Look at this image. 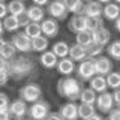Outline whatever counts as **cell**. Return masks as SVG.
<instances>
[{"label":"cell","mask_w":120,"mask_h":120,"mask_svg":"<svg viewBox=\"0 0 120 120\" xmlns=\"http://www.w3.org/2000/svg\"><path fill=\"white\" fill-rule=\"evenodd\" d=\"M35 59L29 54H18L12 60H9V77L14 81H21L27 77H32L35 72Z\"/></svg>","instance_id":"6da1fadb"},{"label":"cell","mask_w":120,"mask_h":120,"mask_svg":"<svg viewBox=\"0 0 120 120\" xmlns=\"http://www.w3.org/2000/svg\"><path fill=\"white\" fill-rule=\"evenodd\" d=\"M82 82L78 80L77 77H63L57 81V93L62 98L75 102V101H80V95L82 92Z\"/></svg>","instance_id":"7a4b0ae2"},{"label":"cell","mask_w":120,"mask_h":120,"mask_svg":"<svg viewBox=\"0 0 120 120\" xmlns=\"http://www.w3.org/2000/svg\"><path fill=\"white\" fill-rule=\"evenodd\" d=\"M18 95L22 101H26L27 104H35L38 101L42 99V89L36 82H27L20 89Z\"/></svg>","instance_id":"3957f363"},{"label":"cell","mask_w":120,"mask_h":120,"mask_svg":"<svg viewBox=\"0 0 120 120\" xmlns=\"http://www.w3.org/2000/svg\"><path fill=\"white\" fill-rule=\"evenodd\" d=\"M50 104L45 99H41L35 104H30L29 111H27V117L30 120H45L47 116L50 114Z\"/></svg>","instance_id":"277c9868"},{"label":"cell","mask_w":120,"mask_h":120,"mask_svg":"<svg viewBox=\"0 0 120 120\" xmlns=\"http://www.w3.org/2000/svg\"><path fill=\"white\" fill-rule=\"evenodd\" d=\"M75 74H77V78L81 82H86V81L89 82L96 75L93 60L92 59H86V60H82V62H80V65H78L77 69H75Z\"/></svg>","instance_id":"5b68a950"},{"label":"cell","mask_w":120,"mask_h":120,"mask_svg":"<svg viewBox=\"0 0 120 120\" xmlns=\"http://www.w3.org/2000/svg\"><path fill=\"white\" fill-rule=\"evenodd\" d=\"M11 44L15 47L20 54H29L32 51V39L26 35L24 32H17L11 38Z\"/></svg>","instance_id":"8992f818"},{"label":"cell","mask_w":120,"mask_h":120,"mask_svg":"<svg viewBox=\"0 0 120 120\" xmlns=\"http://www.w3.org/2000/svg\"><path fill=\"white\" fill-rule=\"evenodd\" d=\"M47 14H50L51 18H54V20L57 21H63L68 18V15H69V12H68L65 3H63V0H52V2H50L47 5Z\"/></svg>","instance_id":"52a82bcc"},{"label":"cell","mask_w":120,"mask_h":120,"mask_svg":"<svg viewBox=\"0 0 120 120\" xmlns=\"http://www.w3.org/2000/svg\"><path fill=\"white\" fill-rule=\"evenodd\" d=\"M96 110L99 112H104V114H108L112 108H114V99H112V93L110 92H104L98 95L96 104H95Z\"/></svg>","instance_id":"ba28073f"},{"label":"cell","mask_w":120,"mask_h":120,"mask_svg":"<svg viewBox=\"0 0 120 120\" xmlns=\"http://www.w3.org/2000/svg\"><path fill=\"white\" fill-rule=\"evenodd\" d=\"M93 65H95L96 75L107 77L110 72H112V60L108 56H99V57L93 59Z\"/></svg>","instance_id":"9c48e42d"},{"label":"cell","mask_w":120,"mask_h":120,"mask_svg":"<svg viewBox=\"0 0 120 120\" xmlns=\"http://www.w3.org/2000/svg\"><path fill=\"white\" fill-rule=\"evenodd\" d=\"M27 111H29V107H27V102L22 101L21 98L15 101H11V105H9V112L14 119H22L27 116Z\"/></svg>","instance_id":"30bf717a"},{"label":"cell","mask_w":120,"mask_h":120,"mask_svg":"<svg viewBox=\"0 0 120 120\" xmlns=\"http://www.w3.org/2000/svg\"><path fill=\"white\" fill-rule=\"evenodd\" d=\"M68 29L74 33H80V32L87 30V17L82 14L72 15L69 18V21H68Z\"/></svg>","instance_id":"8fae6325"},{"label":"cell","mask_w":120,"mask_h":120,"mask_svg":"<svg viewBox=\"0 0 120 120\" xmlns=\"http://www.w3.org/2000/svg\"><path fill=\"white\" fill-rule=\"evenodd\" d=\"M41 30H42V35L47 36V38H56L59 35V30H60V26H59V21L54 20V18H45V20L41 22Z\"/></svg>","instance_id":"7c38bea8"},{"label":"cell","mask_w":120,"mask_h":120,"mask_svg":"<svg viewBox=\"0 0 120 120\" xmlns=\"http://www.w3.org/2000/svg\"><path fill=\"white\" fill-rule=\"evenodd\" d=\"M59 114L62 120H78V105L75 102L68 101L66 104H63L60 107Z\"/></svg>","instance_id":"4fadbf2b"},{"label":"cell","mask_w":120,"mask_h":120,"mask_svg":"<svg viewBox=\"0 0 120 120\" xmlns=\"http://www.w3.org/2000/svg\"><path fill=\"white\" fill-rule=\"evenodd\" d=\"M102 11H104V5L96 0H92V2L84 3V8H82V15H86L87 18H98L102 17Z\"/></svg>","instance_id":"5bb4252c"},{"label":"cell","mask_w":120,"mask_h":120,"mask_svg":"<svg viewBox=\"0 0 120 120\" xmlns=\"http://www.w3.org/2000/svg\"><path fill=\"white\" fill-rule=\"evenodd\" d=\"M56 69H57V72L60 75L69 77V75H72L75 72L77 66H75V62L71 57H63V59H59V63L56 66Z\"/></svg>","instance_id":"9a60e30c"},{"label":"cell","mask_w":120,"mask_h":120,"mask_svg":"<svg viewBox=\"0 0 120 120\" xmlns=\"http://www.w3.org/2000/svg\"><path fill=\"white\" fill-rule=\"evenodd\" d=\"M45 14H47V11L38 5H32L26 9V15L30 22H42L45 20Z\"/></svg>","instance_id":"2e32d148"},{"label":"cell","mask_w":120,"mask_h":120,"mask_svg":"<svg viewBox=\"0 0 120 120\" xmlns=\"http://www.w3.org/2000/svg\"><path fill=\"white\" fill-rule=\"evenodd\" d=\"M39 63H41L42 68H45V69H54V68L57 66V63H59V57L51 50H47L39 56Z\"/></svg>","instance_id":"e0dca14e"},{"label":"cell","mask_w":120,"mask_h":120,"mask_svg":"<svg viewBox=\"0 0 120 120\" xmlns=\"http://www.w3.org/2000/svg\"><path fill=\"white\" fill-rule=\"evenodd\" d=\"M102 17H104V20L114 22L120 17V5H117V3H114V2H110V3H107V5H104Z\"/></svg>","instance_id":"ac0fdd59"},{"label":"cell","mask_w":120,"mask_h":120,"mask_svg":"<svg viewBox=\"0 0 120 120\" xmlns=\"http://www.w3.org/2000/svg\"><path fill=\"white\" fill-rule=\"evenodd\" d=\"M92 35H93V42L101 45V47H104V48L111 41V33H110V30L105 29V27H101V29L95 30V32H92Z\"/></svg>","instance_id":"d6986e66"},{"label":"cell","mask_w":120,"mask_h":120,"mask_svg":"<svg viewBox=\"0 0 120 120\" xmlns=\"http://www.w3.org/2000/svg\"><path fill=\"white\" fill-rule=\"evenodd\" d=\"M89 84H90V89L95 90L98 95H99V93H104V92H108L107 78H105L104 75H95V77L89 81Z\"/></svg>","instance_id":"ffe728a7"},{"label":"cell","mask_w":120,"mask_h":120,"mask_svg":"<svg viewBox=\"0 0 120 120\" xmlns=\"http://www.w3.org/2000/svg\"><path fill=\"white\" fill-rule=\"evenodd\" d=\"M69 57L74 60V62H82V60L87 59V52H86V48L81 47L78 44H72L69 47Z\"/></svg>","instance_id":"44dd1931"},{"label":"cell","mask_w":120,"mask_h":120,"mask_svg":"<svg viewBox=\"0 0 120 120\" xmlns=\"http://www.w3.org/2000/svg\"><path fill=\"white\" fill-rule=\"evenodd\" d=\"M69 47H71V45L68 44V42H65V41H57V42L52 44L51 51L54 52L59 59L69 57Z\"/></svg>","instance_id":"7402d4cb"},{"label":"cell","mask_w":120,"mask_h":120,"mask_svg":"<svg viewBox=\"0 0 120 120\" xmlns=\"http://www.w3.org/2000/svg\"><path fill=\"white\" fill-rule=\"evenodd\" d=\"M26 3L22 0H11L8 3V11H9V15H15V17H20V15L26 14Z\"/></svg>","instance_id":"603a6c76"},{"label":"cell","mask_w":120,"mask_h":120,"mask_svg":"<svg viewBox=\"0 0 120 120\" xmlns=\"http://www.w3.org/2000/svg\"><path fill=\"white\" fill-rule=\"evenodd\" d=\"M3 21V27H5V32H9V33H17L20 30V21H18V17L15 15H8Z\"/></svg>","instance_id":"cb8c5ba5"},{"label":"cell","mask_w":120,"mask_h":120,"mask_svg":"<svg viewBox=\"0 0 120 120\" xmlns=\"http://www.w3.org/2000/svg\"><path fill=\"white\" fill-rule=\"evenodd\" d=\"M48 38L47 36H38L35 39H32V51L35 52H39V54H42L44 51H47L48 48Z\"/></svg>","instance_id":"d4e9b609"},{"label":"cell","mask_w":120,"mask_h":120,"mask_svg":"<svg viewBox=\"0 0 120 120\" xmlns=\"http://www.w3.org/2000/svg\"><path fill=\"white\" fill-rule=\"evenodd\" d=\"M98 99V93L95 90H92L90 87H84L80 95V102L81 104H89V105H95Z\"/></svg>","instance_id":"484cf974"},{"label":"cell","mask_w":120,"mask_h":120,"mask_svg":"<svg viewBox=\"0 0 120 120\" xmlns=\"http://www.w3.org/2000/svg\"><path fill=\"white\" fill-rule=\"evenodd\" d=\"M96 112L95 105H89V104H78V119L81 120H87L89 117H92Z\"/></svg>","instance_id":"4316f807"},{"label":"cell","mask_w":120,"mask_h":120,"mask_svg":"<svg viewBox=\"0 0 120 120\" xmlns=\"http://www.w3.org/2000/svg\"><path fill=\"white\" fill-rule=\"evenodd\" d=\"M66 9L69 14L72 15H78L82 12V8H84V2L82 0H63Z\"/></svg>","instance_id":"83f0119b"},{"label":"cell","mask_w":120,"mask_h":120,"mask_svg":"<svg viewBox=\"0 0 120 120\" xmlns=\"http://www.w3.org/2000/svg\"><path fill=\"white\" fill-rule=\"evenodd\" d=\"M75 44L81 45V47H89L90 44H93V35L92 32L89 30H84V32H80V33H75Z\"/></svg>","instance_id":"f1b7e54d"},{"label":"cell","mask_w":120,"mask_h":120,"mask_svg":"<svg viewBox=\"0 0 120 120\" xmlns=\"http://www.w3.org/2000/svg\"><path fill=\"white\" fill-rule=\"evenodd\" d=\"M107 54L111 60H116V62H120V39L112 41L107 45Z\"/></svg>","instance_id":"f546056e"},{"label":"cell","mask_w":120,"mask_h":120,"mask_svg":"<svg viewBox=\"0 0 120 120\" xmlns=\"http://www.w3.org/2000/svg\"><path fill=\"white\" fill-rule=\"evenodd\" d=\"M22 32L27 35L30 39H35L38 36H42V30H41V22H29L24 27Z\"/></svg>","instance_id":"4dcf8cb0"},{"label":"cell","mask_w":120,"mask_h":120,"mask_svg":"<svg viewBox=\"0 0 120 120\" xmlns=\"http://www.w3.org/2000/svg\"><path fill=\"white\" fill-rule=\"evenodd\" d=\"M86 52H87V59H96V57H99V56H102V52H104V47H101V45H98V44H90L89 47H86Z\"/></svg>","instance_id":"1f68e13d"},{"label":"cell","mask_w":120,"mask_h":120,"mask_svg":"<svg viewBox=\"0 0 120 120\" xmlns=\"http://www.w3.org/2000/svg\"><path fill=\"white\" fill-rule=\"evenodd\" d=\"M17 50H15V47L12 44H11V41L8 42L6 41V44H5V47L2 48V51H0V56H2L3 59H6V60H12L15 56H17Z\"/></svg>","instance_id":"d6a6232c"},{"label":"cell","mask_w":120,"mask_h":120,"mask_svg":"<svg viewBox=\"0 0 120 120\" xmlns=\"http://www.w3.org/2000/svg\"><path fill=\"white\" fill-rule=\"evenodd\" d=\"M105 78H107L108 89H111V90L120 89V72H110Z\"/></svg>","instance_id":"836d02e7"},{"label":"cell","mask_w":120,"mask_h":120,"mask_svg":"<svg viewBox=\"0 0 120 120\" xmlns=\"http://www.w3.org/2000/svg\"><path fill=\"white\" fill-rule=\"evenodd\" d=\"M104 27V18L98 17V18H87V30L89 32H95V30Z\"/></svg>","instance_id":"e575fe53"},{"label":"cell","mask_w":120,"mask_h":120,"mask_svg":"<svg viewBox=\"0 0 120 120\" xmlns=\"http://www.w3.org/2000/svg\"><path fill=\"white\" fill-rule=\"evenodd\" d=\"M9 105H11V99L6 93L0 92V111H8L9 110Z\"/></svg>","instance_id":"d590c367"},{"label":"cell","mask_w":120,"mask_h":120,"mask_svg":"<svg viewBox=\"0 0 120 120\" xmlns=\"http://www.w3.org/2000/svg\"><path fill=\"white\" fill-rule=\"evenodd\" d=\"M107 120H120V108H112V110L108 112V119Z\"/></svg>","instance_id":"8d00e7d4"},{"label":"cell","mask_w":120,"mask_h":120,"mask_svg":"<svg viewBox=\"0 0 120 120\" xmlns=\"http://www.w3.org/2000/svg\"><path fill=\"white\" fill-rule=\"evenodd\" d=\"M9 80H11L9 72H8V71H0V87H2V86H6Z\"/></svg>","instance_id":"74e56055"},{"label":"cell","mask_w":120,"mask_h":120,"mask_svg":"<svg viewBox=\"0 0 120 120\" xmlns=\"http://www.w3.org/2000/svg\"><path fill=\"white\" fill-rule=\"evenodd\" d=\"M9 15V11H8V5L5 2H0V20H5V18Z\"/></svg>","instance_id":"f35d334b"},{"label":"cell","mask_w":120,"mask_h":120,"mask_svg":"<svg viewBox=\"0 0 120 120\" xmlns=\"http://www.w3.org/2000/svg\"><path fill=\"white\" fill-rule=\"evenodd\" d=\"M112 99H114V107L120 108V89H116L112 92Z\"/></svg>","instance_id":"ab89813d"},{"label":"cell","mask_w":120,"mask_h":120,"mask_svg":"<svg viewBox=\"0 0 120 120\" xmlns=\"http://www.w3.org/2000/svg\"><path fill=\"white\" fill-rule=\"evenodd\" d=\"M18 21H20V27H26V26L29 24V18H27V15L26 14H22V15H20V17H18Z\"/></svg>","instance_id":"60d3db41"},{"label":"cell","mask_w":120,"mask_h":120,"mask_svg":"<svg viewBox=\"0 0 120 120\" xmlns=\"http://www.w3.org/2000/svg\"><path fill=\"white\" fill-rule=\"evenodd\" d=\"M8 69H9V60L3 59L0 56V71H8Z\"/></svg>","instance_id":"b9f144b4"},{"label":"cell","mask_w":120,"mask_h":120,"mask_svg":"<svg viewBox=\"0 0 120 120\" xmlns=\"http://www.w3.org/2000/svg\"><path fill=\"white\" fill-rule=\"evenodd\" d=\"M0 120H12V116H11L9 110L8 111H0Z\"/></svg>","instance_id":"7bdbcfd3"},{"label":"cell","mask_w":120,"mask_h":120,"mask_svg":"<svg viewBox=\"0 0 120 120\" xmlns=\"http://www.w3.org/2000/svg\"><path fill=\"white\" fill-rule=\"evenodd\" d=\"M45 120H62V117H60L59 112H50V114L47 116V119Z\"/></svg>","instance_id":"ee69618b"},{"label":"cell","mask_w":120,"mask_h":120,"mask_svg":"<svg viewBox=\"0 0 120 120\" xmlns=\"http://www.w3.org/2000/svg\"><path fill=\"white\" fill-rule=\"evenodd\" d=\"M33 2V5H38V6H47L48 3H50V0H32Z\"/></svg>","instance_id":"f6af8a7d"},{"label":"cell","mask_w":120,"mask_h":120,"mask_svg":"<svg viewBox=\"0 0 120 120\" xmlns=\"http://www.w3.org/2000/svg\"><path fill=\"white\" fill-rule=\"evenodd\" d=\"M87 120H107V119H104L101 114H98V112H95V114H93L92 117H89Z\"/></svg>","instance_id":"bcb514c9"},{"label":"cell","mask_w":120,"mask_h":120,"mask_svg":"<svg viewBox=\"0 0 120 120\" xmlns=\"http://www.w3.org/2000/svg\"><path fill=\"white\" fill-rule=\"evenodd\" d=\"M114 29H116V30H117V32L120 33V17H119L117 20L114 21Z\"/></svg>","instance_id":"7dc6e473"},{"label":"cell","mask_w":120,"mask_h":120,"mask_svg":"<svg viewBox=\"0 0 120 120\" xmlns=\"http://www.w3.org/2000/svg\"><path fill=\"white\" fill-rule=\"evenodd\" d=\"M3 33H5V27H3V21L0 20V36H3Z\"/></svg>","instance_id":"c3c4849f"},{"label":"cell","mask_w":120,"mask_h":120,"mask_svg":"<svg viewBox=\"0 0 120 120\" xmlns=\"http://www.w3.org/2000/svg\"><path fill=\"white\" fill-rule=\"evenodd\" d=\"M5 44H6V41L3 39L2 36H0V51H2V48H3V47H5Z\"/></svg>","instance_id":"681fc988"},{"label":"cell","mask_w":120,"mask_h":120,"mask_svg":"<svg viewBox=\"0 0 120 120\" xmlns=\"http://www.w3.org/2000/svg\"><path fill=\"white\" fill-rule=\"evenodd\" d=\"M96 2L102 3V5H107V3H110V2H112V0H96Z\"/></svg>","instance_id":"f907efd6"},{"label":"cell","mask_w":120,"mask_h":120,"mask_svg":"<svg viewBox=\"0 0 120 120\" xmlns=\"http://www.w3.org/2000/svg\"><path fill=\"white\" fill-rule=\"evenodd\" d=\"M15 120H30V119H26V117H22V119H15Z\"/></svg>","instance_id":"816d5d0a"},{"label":"cell","mask_w":120,"mask_h":120,"mask_svg":"<svg viewBox=\"0 0 120 120\" xmlns=\"http://www.w3.org/2000/svg\"><path fill=\"white\" fill-rule=\"evenodd\" d=\"M114 3H117V5H120V0H112Z\"/></svg>","instance_id":"f5cc1de1"},{"label":"cell","mask_w":120,"mask_h":120,"mask_svg":"<svg viewBox=\"0 0 120 120\" xmlns=\"http://www.w3.org/2000/svg\"><path fill=\"white\" fill-rule=\"evenodd\" d=\"M82 2H84V3H87V2H92V0H82Z\"/></svg>","instance_id":"db71d44e"},{"label":"cell","mask_w":120,"mask_h":120,"mask_svg":"<svg viewBox=\"0 0 120 120\" xmlns=\"http://www.w3.org/2000/svg\"><path fill=\"white\" fill-rule=\"evenodd\" d=\"M0 2H5V0H0Z\"/></svg>","instance_id":"11a10c76"},{"label":"cell","mask_w":120,"mask_h":120,"mask_svg":"<svg viewBox=\"0 0 120 120\" xmlns=\"http://www.w3.org/2000/svg\"><path fill=\"white\" fill-rule=\"evenodd\" d=\"M22 2H24V0H22Z\"/></svg>","instance_id":"9f6ffc18"},{"label":"cell","mask_w":120,"mask_h":120,"mask_svg":"<svg viewBox=\"0 0 120 120\" xmlns=\"http://www.w3.org/2000/svg\"><path fill=\"white\" fill-rule=\"evenodd\" d=\"M119 72H120V71H119Z\"/></svg>","instance_id":"6f0895ef"}]
</instances>
